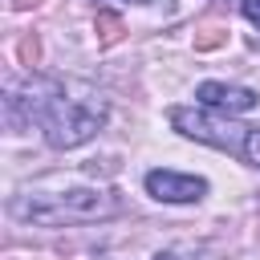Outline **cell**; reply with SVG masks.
<instances>
[{
  "label": "cell",
  "instance_id": "cell-5",
  "mask_svg": "<svg viewBox=\"0 0 260 260\" xmlns=\"http://www.w3.org/2000/svg\"><path fill=\"white\" fill-rule=\"evenodd\" d=\"M195 98L207 106V110H219V114H248V110H256V89H248V85H223V81H203L199 89H195Z\"/></svg>",
  "mask_w": 260,
  "mask_h": 260
},
{
  "label": "cell",
  "instance_id": "cell-4",
  "mask_svg": "<svg viewBox=\"0 0 260 260\" xmlns=\"http://www.w3.org/2000/svg\"><path fill=\"white\" fill-rule=\"evenodd\" d=\"M146 191L158 203H195L207 195V179L199 175H179V171H150L146 175Z\"/></svg>",
  "mask_w": 260,
  "mask_h": 260
},
{
  "label": "cell",
  "instance_id": "cell-1",
  "mask_svg": "<svg viewBox=\"0 0 260 260\" xmlns=\"http://www.w3.org/2000/svg\"><path fill=\"white\" fill-rule=\"evenodd\" d=\"M110 102L89 81L73 77H28L24 85H8L4 93V118L16 130L20 122H41L45 142L53 150H73L89 142L106 126Z\"/></svg>",
  "mask_w": 260,
  "mask_h": 260
},
{
  "label": "cell",
  "instance_id": "cell-6",
  "mask_svg": "<svg viewBox=\"0 0 260 260\" xmlns=\"http://www.w3.org/2000/svg\"><path fill=\"white\" fill-rule=\"evenodd\" d=\"M122 32H126V28H122V20H118L114 12H98V37H102V45H114Z\"/></svg>",
  "mask_w": 260,
  "mask_h": 260
},
{
  "label": "cell",
  "instance_id": "cell-11",
  "mask_svg": "<svg viewBox=\"0 0 260 260\" xmlns=\"http://www.w3.org/2000/svg\"><path fill=\"white\" fill-rule=\"evenodd\" d=\"M134 4H158V0H134Z\"/></svg>",
  "mask_w": 260,
  "mask_h": 260
},
{
  "label": "cell",
  "instance_id": "cell-3",
  "mask_svg": "<svg viewBox=\"0 0 260 260\" xmlns=\"http://www.w3.org/2000/svg\"><path fill=\"white\" fill-rule=\"evenodd\" d=\"M171 122L179 134L195 138V142H207L215 150H228V154H244V142H248V126H236L228 114H207V110H187V106H175L171 110Z\"/></svg>",
  "mask_w": 260,
  "mask_h": 260
},
{
  "label": "cell",
  "instance_id": "cell-9",
  "mask_svg": "<svg viewBox=\"0 0 260 260\" xmlns=\"http://www.w3.org/2000/svg\"><path fill=\"white\" fill-rule=\"evenodd\" d=\"M240 12H244L256 28H260V0H240Z\"/></svg>",
  "mask_w": 260,
  "mask_h": 260
},
{
  "label": "cell",
  "instance_id": "cell-7",
  "mask_svg": "<svg viewBox=\"0 0 260 260\" xmlns=\"http://www.w3.org/2000/svg\"><path fill=\"white\" fill-rule=\"evenodd\" d=\"M215 45H223V32H219V28H203V32H195V49H215Z\"/></svg>",
  "mask_w": 260,
  "mask_h": 260
},
{
  "label": "cell",
  "instance_id": "cell-2",
  "mask_svg": "<svg viewBox=\"0 0 260 260\" xmlns=\"http://www.w3.org/2000/svg\"><path fill=\"white\" fill-rule=\"evenodd\" d=\"M118 207H122V199L110 187L61 183V179H45V183H37V187H28L12 199V215L24 219V223H41V228L110 219V215H118Z\"/></svg>",
  "mask_w": 260,
  "mask_h": 260
},
{
  "label": "cell",
  "instance_id": "cell-10",
  "mask_svg": "<svg viewBox=\"0 0 260 260\" xmlns=\"http://www.w3.org/2000/svg\"><path fill=\"white\" fill-rule=\"evenodd\" d=\"M154 260H183V256H179V252H158Z\"/></svg>",
  "mask_w": 260,
  "mask_h": 260
},
{
  "label": "cell",
  "instance_id": "cell-8",
  "mask_svg": "<svg viewBox=\"0 0 260 260\" xmlns=\"http://www.w3.org/2000/svg\"><path fill=\"white\" fill-rule=\"evenodd\" d=\"M244 158L252 167H260V130H248V142H244Z\"/></svg>",
  "mask_w": 260,
  "mask_h": 260
}]
</instances>
